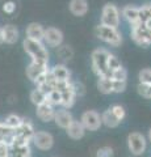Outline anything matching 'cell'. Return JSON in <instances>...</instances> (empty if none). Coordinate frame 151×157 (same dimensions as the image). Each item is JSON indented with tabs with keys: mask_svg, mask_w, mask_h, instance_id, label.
<instances>
[{
	"mask_svg": "<svg viewBox=\"0 0 151 157\" xmlns=\"http://www.w3.org/2000/svg\"><path fill=\"white\" fill-rule=\"evenodd\" d=\"M137 90H138V93L142 97H145V98H151V85H149V84H146V82H141L139 81V84H138V86H137Z\"/></svg>",
	"mask_w": 151,
	"mask_h": 157,
	"instance_id": "d6a6232c",
	"label": "cell"
},
{
	"mask_svg": "<svg viewBox=\"0 0 151 157\" xmlns=\"http://www.w3.org/2000/svg\"><path fill=\"white\" fill-rule=\"evenodd\" d=\"M61 94H62V104H61V106L65 107V109H70V107H72V105H74V102H75V97H76L74 90H72V84H71L70 88L62 90Z\"/></svg>",
	"mask_w": 151,
	"mask_h": 157,
	"instance_id": "44dd1931",
	"label": "cell"
},
{
	"mask_svg": "<svg viewBox=\"0 0 151 157\" xmlns=\"http://www.w3.org/2000/svg\"><path fill=\"white\" fill-rule=\"evenodd\" d=\"M109 51L105 48H96L91 54V60H92V70L99 77H108L110 78L112 71L108 70L106 66V59H108ZM112 80V78H110Z\"/></svg>",
	"mask_w": 151,
	"mask_h": 157,
	"instance_id": "7a4b0ae2",
	"label": "cell"
},
{
	"mask_svg": "<svg viewBox=\"0 0 151 157\" xmlns=\"http://www.w3.org/2000/svg\"><path fill=\"white\" fill-rule=\"evenodd\" d=\"M71 84H72V90H74L75 96H84L85 94V86L83 82L75 81V82H71Z\"/></svg>",
	"mask_w": 151,
	"mask_h": 157,
	"instance_id": "d590c367",
	"label": "cell"
},
{
	"mask_svg": "<svg viewBox=\"0 0 151 157\" xmlns=\"http://www.w3.org/2000/svg\"><path fill=\"white\" fill-rule=\"evenodd\" d=\"M22 47L24 51L32 58V62H36L38 64L49 66V51L46 46L43 45V42L25 38L22 41Z\"/></svg>",
	"mask_w": 151,
	"mask_h": 157,
	"instance_id": "6da1fadb",
	"label": "cell"
},
{
	"mask_svg": "<svg viewBox=\"0 0 151 157\" xmlns=\"http://www.w3.org/2000/svg\"><path fill=\"white\" fill-rule=\"evenodd\" d=\"M33 134H34V127H33L30 119H28V118H22L21 124L17 128L12 130V135L14 137H20V139L28 141V143L32 141Z\"/></svg>",
	"mask_w": 151,
	"mask_h": 157,
	"instance_id": "ba28073f",
	"label": "cell"
},
{
	"mask_svg": "<svg viewBox=\"0 0 151 157\" xmlns=\"http://www.w3.org/2000/svg\"><path fill=\"white\" fill-rule=\"evenodd\" d=\"M97 89H99L103 94H110L113 93V81L108 77H99L97 80Z\"/></svg>",
	"mask_w": 151,
	"mask_h": 157,
	"instance_id": "603a6c76",
	"label": "cell"
},
{
	"mask_svg": "<svg viewBox=\"0 0 151 157\" xmlns=\"http://www.w3.org/2000/svg\"><path fill=\"white\" fill-rule=\"evenodd\" d=\"M145 25H146V26H147V28L150 29V30H151V18H149V20H147V21H146V22H145Z\"/></svg>",
	"mask_w": 151,
	"mask_h": 157,
	"instance_id": "60d3db41",
	"label": "cell"
},
{
	"mask_svg": "<svg viewBox=\"0 0 151 157\" xmlns=\"http://www.w3.org/2000/svg\"><path fill=\"white\" fill-rule=\"evenodd\" d=\"M57 56L63 62H69L74 56V50L69 45H61L57 47Z\"/></svg>",
	"mask_w": 151,
	"mask_h": 157,
	"instance_id": "cb8c5ba5",
	"label": "cell"
},
{
	"mask_svg": "<svg viewBox=\"0 0 151 157\" xmlns=\"http://www.w3.org/2000/svg\"><path fill=\"white\" fill-rule=\"evenodd\" d=\"M4 43V37H3V29L0 26V45H3Z\"/></svg>",
	"mask_w": 151,
	"mask_h": 157,
	"instance_id": "ab89813d",
	"label": "cell"
},
{
	"mask_svg": "<svg viewBox=\"0 0 151 157\" xmlns=\"http://www.w3.org/2000/svg\"><path fill=\"white\" fill-rule=\"evenodd\" d=\"M32 141L38 149L49 151V149H51L53 144H54V137L47 131H34Z\"/></svg>",
	"mask_w": 151,
	"mask_h": 157,
	"instance_id": "52a82bcc",
	"label": "cell"
},
{
	"mask_svg": "<svg viewBox=\"0 0 151 157\" xmlns=\"http://www.w3.org/2000/svg\"><path fill=\"white\" fill-rule=\"evenodd\" d=\"M9 156V144L4 140H0V157Z\"/></svg>",
	"mask_w": 151,
	"mask_h": 157,
	"instance_id": "f35d334b",
	"label": "cell"
},
{
	"mask_svg": "<svg viewBox=\"0 0 151 157\" xmlns=\"http://www.w3.org/2000/svg\"><path fill=\"white\" fill-rule=\"evenodd\" d=\"M81 124L84 126L85 130H89V131H97L101 126V117L97 111L95 110H88L85 113H83L81 115Z\"/></svg>",
	"mask_w": 151,
	"mask_h": 157,
	"instance_id": "9c48e42d",
	"label": "cell"
},
{
	"mask_svg": "<svg viewBox=\"0 0 151 157\" xmlns=\"http://www.w3.org/2000/svg\"><path fill=\"white\" fill-rule=\"evenodd\" d=\"M106 66H108V70H110V71L122 67V64H121V62H120V59L117 58L116 55H113V54H110V52H109V55H108V59H106Z\"/></svg>",
	"mask_w": 151,
	"mask_h": 157,
	"instance_id": "f546056e",
	"label": "cell"
},
{
	"mask_svg": "<svg viewBox=\"0 0 151 157\" xmlns=\"http://www.w3.org/2000/svg\"><path fill=\"white\" fill-rule=\"evenodd\" d=\"M112 80H118V81H126L128 78V71L125 70L124 67H120L117 70L112 71V76H110Z\"/></svg>",
	"mask_w": 151,
	"mask_h": 157,
	"instance_id": "f1b7e54d",
	"label": "cell"
},
{
	"mask_svg": "<svg viewBox=\"0 0 151 157\" xmlns=\"http://www.w3.org/2000/svg\"><path fill=\"white\" fill-rule=\"evenodd\" d=\"M109 109H110V111L113 113L114 117H116L120 122L124 121V118H125V115H126V111H125V109H124V106H121V105H113L112 107H109Z\"/></svg>",
	"mask_w": 151,
	"mask_h": 157,
	"instance_id": "1f68e13d",
	"label": "cell"
},
{
	"mask_svg": "<svg viewBox=\"0 0 151 157\" xmlns=\"http://www.w3.org/2000/svg\"><path fill=\"white\" fill-rule=\"evenodd\" d=\"M113 81V93H124L126 90V81H118V80H112Z\"/></svg>",
	"mask_w": 151,
	"mask_h": 157,
	"instance_id": "74e56055",
	"label": "cell"
},
{
	"mask_svg": "<svg viewBox=\"0 0 151 157\" xmlns=\"http://www.w3.org/2000/svg\"><path fill=\"white\" fill-rule=\"evenodd\" d=\"M120 16H121L120 9L117 8L114 4L106 3L103 7V11H101L100 24L112 26V28H118L120 26Z\"/></svg>",
	"mask_w": 151,
	"mask_h": 157,
	"instance_id": "277c9868",
	"label": "cell"
},
{
	"mask_svg": "<svg viewBox=\"0 0 151 157\" xmlns=\"http://www.w3.org/2000/svg\"><path fill=\"white\" fill-rule=\"evenodd\" d=\"M30 101L34 106H38V105L43 104V102H46V94L40 89V88L36 86V89H33L30 92Z\"/></svg>",
	"mask_w": 151,
	"mask_h": 157,
	"instance_id": "484cf974",
	"label": "cell"
},
{
	"mask_svg": "<svg viewBox=\"0 0 151 157\" xmlns=\"http://www.w3.org/2000/svg\"><path fill=\"white\" fill-rule=\"evenodd\" d=\"M50 72L53 73V76H54L57 80H71V72L69 71V68H67L65 64H57L54 66L53 68H50Z\"/></svg>",
	"mask_w": 151,
	"mask_h": 157,
	"instance_id": "ffe728a7",
	"label": "cell"
},
{
	"mask_svg": "<svg viewBox=\"0 0 151 157\" xmlns=\"http://www.w3.org/2000/svg\"><path fill=\"white\" fill-rule=\"evenodd\" d=\"M96 157H114V151L112 147H101L96 152Z\"/></svg>",
	"mask_w": 151,
	"mask_h": 157,
	"instance_id": "836d02e7",
	"label": "cell"
},
{
	"mask_svg": "<svg viewBox=\"0 0 151 157\" xmlns=\"http://www.w3.org/2000/svg\"><path fill=\"white\" fill-rule=\"evenodd\" d=\"M21 122H22V118L20 115H17V114H9L6 118L4 123H6L11 130H14V128H17V127L21 124Z\"/></svg>",
	"mask_w": 151,
	"mask_h": 157,
	"instance_id": "4316f807",
	"label": "cell"
},
{
	"mask_svg": "<svg viewBox=\"0 0 151 157\" xmlns=\"http://www.w3.org/2000/svg\"><path fill=\"white\" fill-rule=\"evenodd\" d=\"M11 136H12V130L4 122H0V140H4L8 143Z\"/></svg>",
	"mask_w": 151,
	"mask_h": 157,
	"instance_id": "4dcf8cb0",
	"label": "cell"
},
{
	"mask_svg": "<svg viewBox=\"0 0 151 157\" xmlns=\"http://www.w3.org/2000/svg\"><path fill=\"white\" fill-rule=\"evenodd\" d=\"M43 34H45V28L38 22H30L25 29V38L33 39V41L43 42Z\"/></svg>",
	"mask_w": 151,
	"mask_h": 157,
	"instance_id": "7c38bea8",
	"label": "cell"
},
{
	"mask_svg": "<svg viewBox=\"0 0 151 157\" xmlns=\"http://www.w3.org/2000/svg\"><path fill=\"white\" fill-rule=\"evenodd\" d=\"M95 36L108 45L113 46V47H118L122 43V36L118 32V28H112L108 25H97L95 28Z\"/></svg>",
	"mask_w": 151,
	"mask_h": 157,
	"instance_id": "3957f363",
	"label": "cell"
},
{
	"mask_svg": "<svg viewBox=\"0 0 151 157\" xmlns=\"http://www.w3.org/2000/svg\"><path fill=\"white\" fill-rule=\"evenodd\" d=\"M120 13L122 14V17L130 24L131 28L135 26V25H138V24H141V21H139V13H138V7H135V6H125Z\"/></svg>",
	"mask_w": 151,
	"mask_h": 157,
	"instance_id": "5bb4252c",
	"label": "cell"
},
{
	"mask_svg": "<svg viewBox=\"0 0 151 157\" xmlns=\"http://www.w3.org/2000/svg\"><path fill=\"white\" fill-rule=\"evenodd\" d=\"M128 147H129V151L133 155L141 156L145 153L147 143H146V139L142 134H139V132H130L128 135Z\"/></svg>",
	"mask_w": 151,
	"mask_h": 157,
	"instance_id": "8992f818",
	"label": "cell"
},
{
	"mask_svg": "<svg viewBox=\"0 0 151 157\" xmlns=\"http://www.w3.org/2000/svg\"><path fill=\"white\" fill-rule=\"evenodd\" d=\"M149 140L151 141V128H150V131H149Z\"/></svg>",
	"mask_w": 151,
	"mask_h": 157,
	"instance_id": "b9f144b4",
	"label": "cell"
},
{
	"mask_svg": "<svg viewBox=\"0 0 151 157\" xmlns=\"http://www.w3.org/2000/svg\"><path fill=\"white\" fill-rule=\"evenodd\" d=\"M49 71V66H43V64H38L36 62H30L29 66L26 67V77L30 80L32 82H36L41 76H43L45 73Z\"/></svg>",
	"mask_w": 151,
	"mask_h": 157,
	"instance_id": "8fae6325",
	"label": "cell"
},
{
	"mask_svg": "<svg viewBox=\"0 0 151 157\" xmlns=\"http://www.w3.org/2000/svg\"><path fill=\"white\" fill-rule=\"evenodd\" d=\"M131 38L138 46L149 47L151 45V30L145 25V22H141L131 28Z\"/></svg>",
	"mask_w": 151,
	"mask_h": 157,
	"instance_id": "5b68a950",
	"label": "cell"
},
{
	"mask_svg": "<svg viewBox=\"0 0 151 157\" xmlns=\"http://www.w3.org/2000/svg\"><path fill=\"white\" fill-rule=\"evenodd\" d=\"M36 114L38 117V119L42 122H50L54 119V114H55V109L54 106H51L47 102H43V104L36 106Z\"/></svg>",
	"mask_w": 151,
	"mask_h": 157,
	"instance_id": "4fadbf2b",
	"label": "cell"
},
{
	"mask_svg": "<svg viewBox=\"0 0 151 157\" xmlns=\"http://www.w3.org/2000/svg\"><path fill=\"white\" fill-rule=\"evenodd\" d=\"M139 81L151 85V70L150 68H143V70L139 72Z\"/></svg>",
	"mask_w": 151,
	"mask_h": 157,
	"instance_id": "e575fe53",
	"label": "cell"
},
{
	"mask_svg": "<svg viewBox=\"0 0 151 157\" xmlns=\"http://www.w3.org/2000/svg\"><path fill=\"white\" fill-rule=\"evenodd\" d=\"M66 132H67V135H69V137H71V139L79 140L84 136L85 128H84V126L81 124L80 121H72L71 124L66 128Z\"/></svg>",
	"mask_w": 151,
	"mask_h": 157,
	"instance_id": "e0dca14e",
	"label": "cell"
},
{
	"mask_svg": "<svg viewBox=\"0 0 151 157\" xmlns=\"http://www.w3.org/2000/svg\"><path fill=\"white\" fill-rule=\"evenodd\" d=\"M100 117H101V124H105L106 127H109V128H116V127L121 123V122L114 117L113 113L110 111V109L105 110Z\"/></svg>",
	"mask_w": 151,
	"mask_h": 157,
	"instance_id": "7402d4cb",
	"label": "cell"
},
{
	"mask_svg": "<svg viewBox=\"0 0 151 157\" xmlns=\"http://www.w3.org/2000/svg\"><path fill=\"white\" fill-rule=\"evenodd\" d=\"M69 8L74 16L83 17L88 12V3H87V0H71Z\"/></svg>",
	"mask_w": 151,
	"mask_h": 157,
	"instance_id": "ac0fdd59",
	"label": "cell"
},
{
	"mask_svg": "<svg viewBox=\"0 0 151 157\" xmlns=\"http://www.w3.org/2000/svg\"><path fill=\"white\" fill-rule=\"evenodd\" d=\"M46 102L51 106H61L62 104V94L59 90L51 89L49 93H46Z\"/></svg>",
	"mask_w": 151,
	"mask_h": 157,
	"instance_id": "d4e9b609",
	"label": "cell"
},
{
	"mask_svg": "<svg viewBox=\"0 0 151 157\" xmlns=\"http://www.w3.org/2000/svg\"><path fill=\"white\" fill-rule=\"evenodd\" d=\"M138 13H139V21L146 22L149 18H151V4L138 7Z\"/></svg>",
	"mask_w": 151,
	"mask_h": 157,
	"instance_id": "83f0119b",
	"label": "cell"
},
{
	"mask_svg": "<svg viewBox=\"0 0 151 157\" xmlns=\"http://www.w3.org/2000/svg\"><path fill=\"white\" fill-rule=\"evenodd\" d=\"M16 11V3L13 0H7L6 3H3V12L7 14H12Z\"/></svg>",
	"mask_w": 151,
	"mask_h": 157,
	"instance_id": "8d00e7d4",
	"label": "cell"
},
{
	"mask_svg": "<svg viewBox=\"0 0 151 157\" xmlns=\"http://www.w3.org/2000/svg\"><path fill=\"white\" fill-rule=\"evenodd\" d=\"M3 29V37H4V43L7 45H14L18 41V37H20V32L14 25H4L2 26Z\"/></svg>",
	"mask_w": 151,
	"mask_h": 157,
	"instance_id": "2e32d148",
	"label": "cell"
},
{
	"mask_svg": "<svg viewBox=\"0 0 151 157\" xmlns=\"http://www.w3.org/2000/svg\"><path fill=\"white\" fill-rule=\"evenodd\" d=\"M43 42L46 43L49 47L57 48L63 43V33L58 28L50 26L45 29V34H43Z\"/></svg>",
	"mask_w": 151,
	"mask_h": 157,
	"instance_id": "30bf717a",
	"label": "cell"
},
{
	"mask_svg": "<svg viewBox=\"0 0 151 157\" xmlns=\"http://www.w3.org/2000/svg\"><path fill=\"white\" fill-rule=\"evenodd\" d=\"M55 122V124L58 127H61V128H67L70 124H71V122L74 121V118H72V114L71 113L65 109L63 107L62 110H57L55 111V114H54V119H53Z\"/></svg>",
	"mask_w": 151,
	"mask_h": 157,
	"instance_id": "9a60e30c",
	"label": "cell"
},
{
	"mask_svg": "<svg viewBox=\"0 0 151 157\" xmlns=\"http://www.w3.org/2000/svg\"><path fill=\"white\" fill-rule=\"evenodd\" d=\"M8 157H11V156H8Z\"/></svg>",
	"mask_w": 151,
	"mask_h": 157,
	"instance_id": "7bdbcfd3",
	"label": "cell"
},
{
	"mask_svg": "<svg viewBox=\"0 0 151 157\" xmlns=\"http://www.w3.org/2000/svg\"><path fill=\"white\" fill-rule=\"evenodd\" d=\"M9 156L11 157H30L32 149L29 147V144L9 145Z\"/></svg>",
	"mask_w": 151,
	"mask_h": 157,
	"instance_id": "d6986e66",
	"label": "cell"
}]
</instances>
